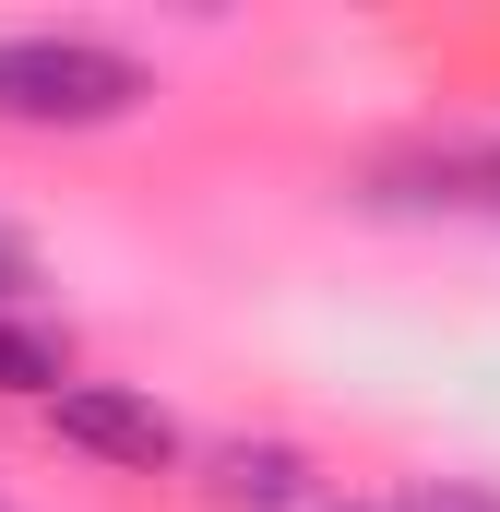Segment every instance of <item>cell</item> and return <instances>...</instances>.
Returning <instances> with one entry per match:
<instances>
[{"instance_id": "cell-1", "label": "cell", "mask_w": 500, "mask_h": 512, "mask_svg": "<svg viewBox=\"0 0 500 512\" xmlns=\"http://www.w3.org/2000/svg\"><path fill=\"white\" fill-rule=\"evenodd\" d=\"M143 96H155V72L108 36H60V24L0 36V120L12 131H108Z\"/></svg>"}, {"instance_id": "cell-2", "label": "cell", "mask_w": 500, "mask_h": 512, "mask_svg": "<svg viewBox=\"0 0 500 512\" xmlns=\"http://www.w3.org/2000/svg\"><path fill=\"white\" fill-rule=\"evenodd\" d=\"M48 429H60L72 453L120 465V477H167V465L191 453L179 417H167L155 393H120V382H60V393H48Z\"/></svg>"}, {"instance_id": "cell-3", "label": "cell", "mask_w": 500, "mask_h": 512, "mask_svg": "<svg viewBox=\"0 0 500 512\" xmlns=\"http://www.w3.org/2000/svg\"><path fill=\"white\" fill-rule=\"evenodd\" d=\"M203 489L227 512H286L310 489V465H298V441H215V453H203Z\"/></svg>"}, {"instance_id": "cell-5", "label": "cell", "mask_w": 500, "mask_h": 512, "mask_svg": "<svg viewBox=\"0 0 500 512\" xmlns=\"http://www.w3.org/2000/svg\"><path fill=\"white\" fill-rule=\"evenodd\" d=\"M393 512H500V489H477V477H417Z\"/></svg>"}, {"instance_id": "cell-6", "label": "cell", "mask_w": 500, "mask_h": 512, "mask_svg": "<svg viewBox=\"0 0 500 512\" xmlns=\"http://www.w3.org/2000/svg\"><path fill=\"white\" fill-rule=\"evenodd\" d=\"M24 286H36V262H24V239H12V227H0V298H24Z\"/></svg>"}, {"instance_id": "cell-4", "label": "cell", "mask_w": 500, "mask_h": 512, "mask_svg": "<svg viewBox=\"0 0 500 512\" xmlns=\"http://www.w3.org/2000/svg\"><path fill=\"white\" fill-rule=\"evenodd\" d=\"M60 382H72V346H48L36 322H12V310H0V393H36V405H48Z\"/></svg>"}]
</instances>
